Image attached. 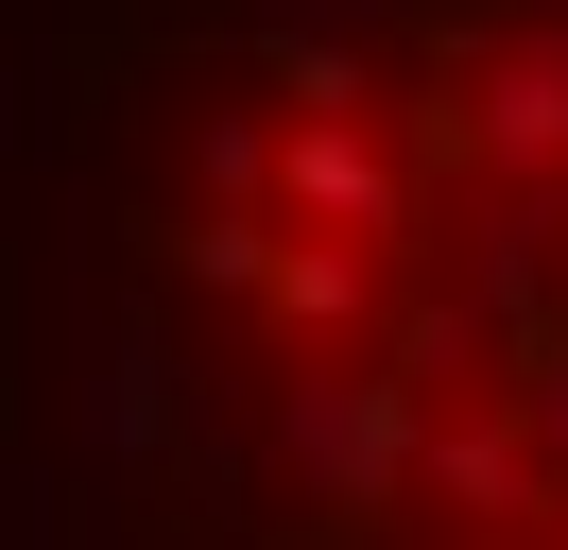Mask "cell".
Returning <instances> with one entry per match:
<instances>
[{"instance_id": "6da1fadb", "label": "cell", "mask_w": 568, "mask_h": 550, "mask_svg": "<svg viewBox=\"0 0 568 550\" xmlns=\"http://www.w3.org/2000/svg\"><path fill=\"white\" fill-rule=\"evenodd\" d=\"M258 103L207 121L190 275L311 344L276 465L327 533L448 516V550H568V18L430 34L362 86V34L276 18Z\"/></svg>"}]
</instances>
